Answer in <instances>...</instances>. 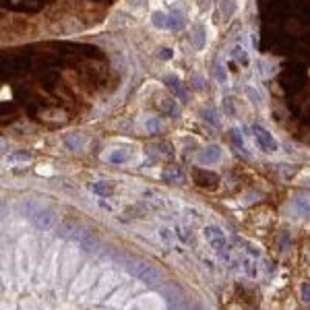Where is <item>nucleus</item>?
Returning a JSON list of instances; mask_svg holds the SVG:
<instances>
[{
  "mask_svg": "<svg viewBox=\"0 0 310 310\" xmlns=\"http://www.w3.org/2000/svg\"><path fill=\"white\" fill-rule=\"evenodd\" d=\"M287 242H290V238H287V234H283V236H281V250H283V252L287 250Z\"/></svg>",
  "mask_w": 310,
  "mask_h": 310,
  "instance_id": "7c9ffc66",
  "label": "nucleus"
},
{
  "mask_svg": "<svg viewBox=\"0 0 310 310\" xmlns=\"http://www.w3.org/2000/svg\"><path fill=\"white\" fill-rule=\"evenodd\" d=\"M64 145L69 147L71 151H75V149H81V145H83V139L77 135V132H71V135H66V137H64Z\"/></svg>",
  "mask_w": 310,
  "mask_h": 310,
  "instance_id": "2eb2a0df",
  "label": "nucleus"
},
{
  "mask_svg": "<svg viewBox=\"0 0 310 310\" xmlns=\"http://www.w3.org/2000/svg\"><path fill=\"white\" fill-rule=\"evenodd\" d=\"M252 135H254V141L259 145V149H263L265 153H275L279 149V143L275 141V137L271 135V132L267 128H263L259 124L252 126Z\"/></svg>",
  "mask_w": 310,
  "mask_h": 310,
  "instance_id": "20e7f679",
  "label": "nucleus"
},
{
  "mask_svg": "<svg viewBox=\"0 0 310 310\" xmlns=\"http://www.w3.org/2000/svg\"><path fill=\"white\" fill-rule=\"evenodd\" d=\"M292 207H294V211L298 213V215H302V217H306V215H310V201L306 196H294L292 198Z\"/></svg>",
  "mask_w": 310,
  "mask_h": 310,
  "instance_id": "6e6552de",
  "label": "nucleus"
},
{
  "mask_svg": "<svg viewBox=\"0 0 310 310\" xmlns=\"http://www.w3.org/2000/svg\"><path fill=\"white\" fill-rule=\"evenodd\" d=\"M108 162H110V164H124V162H126V153H124L122 149L108 153Z\"/></svg>",
  "mask_w": 310,
  "mask_h": 310,
  "instance_id": "6ab92c4d",
  "label": "nucleus"
},
{
  "mask_svg": "<svg viewBox=\"0 0 310 310\" xmlns=\"http://www.w3.org/2000/svg\"><path fill=\"white\" fill-rule=\"evenodd\" d=\"M203 118H205V120H209V122H211L213 126H215V124H219V120L215 118V110H211V108L203 110Z\"/></svg>",
  "mask_w": 310,
  "mask_h": 310,
  "instance_id": "5701e85b",
  "label": "nucleus"
},
{
  "mask_svg": "<svg viewBox=\"0 0 310 310\" xmlns=\"http://www.w3.org/2000/svg\"><path fill=\"white\" fill-rule=\"evenodd\" d=\"M224 112L228 116H234L236 110H234V104H232V97H224Z\"/></svg>",
  "mask_w": 310,
  "mask_h": 310,
  "instance_id": "393cba45",
  "label": "nucleus"
},
{
  "mask_svg": "<svg viewBox=\"0 0 310 310\" xmlns=\"http://www.w3.org/2000/svg\"><path fill=\"white\" fill-rule=\"evenodd\" d=\"M215 75H217V79H219L221 83H226L228 75H226V71H224V69H221V64H215Z\"/></svg>",
  "mask_w": 310,
  "mask_h": 310,
  "instance_id": "bb28decb",
  "label": "nucleus"
},
{
  "mask_svg": "<svg viewBox=\"0 0 310 310\" xmlns=\"http://www.w3.org/2000/svg\"><path fill=\"white\" fill-rule=\"evenodd\" d=\"M73 238H77L81 250L87 252V254H93V252H97V248H99V240H97L95 236H91V234H87V232H79V234H75Z\"/></svg>",
  "mask_w": 310,
  "mask_h": 310,
  "instance_id": "39448f33",
  "label": "nucleus"
},
{
  "mask_svg": "<svg viewBox=\"0 0 310 310\" xmlns=\"http://www.w3.org/2000/svg\"><path fill=\"white\" fill-rule=\"evenodd\" d=\"M246 95L250 97V101H252L254 106H259V108L263 106V99H261V95H259V93L252 89V87H246Z\"/></svg>",
  "mask_w": 310,
  "mask_h": 310,
  "instance_id": "4be33fe9",
  "label": "nucleus"
},
{
  "mask_svg": "<svg viewBox=\"0 0 310 310\" xmlns=\"http://www.w3.org/2000/svg\"><path fill=\"white\" fill-rule=\"evenodd\" d=\"M192 81H194V87H198V89H201V87H203V77H201V75H194V77H192Z\"/></svg>",
  "mask_w": 310,
  "mask_h": 310,
  "instance_id": "c756f323",
  "label": "nucleus"
},
{
  "mask_svg": "<svg viewBox=\"0 0 310 310\" xmlns=\"http://www.w3.org/2000/svg\"><path fill=\"white\" fill-rule=\"evenodd\" d=\"M128 3H130L132 7H139V5H143V3H145V0H128Z\"/></svg>",
  "mask_w": 310,
  "mask_h": 310,
  "instance_id": "2f4dec72",
  "label": "nucleus"
},
{
  "mask_svg": "<svg viewBox=\"0 0 310 310\" xmlns=\"http://www.w3.org/2000/svg\"><path fill=\"white\" fill-rule=\"evenodd\" d=\"M234 242H236V244H238V246H246L244 250H246V252H248L250 256H254V259H256V256H261V250H259V246L250 244V242H246L244 238H234Z\"/></svg>",
  "mask_w": 310,
  "mask_h": 310,
  "instance_id": "dca6fc26",
  "label": "nucleus"
},
{
  "mask_svg": "<svg viewBox=\"0 0 310 310\" xmlns=\"http://www.w3.org/2000/svg\"><path fill=\"white\" fill-rule=\"evenodd\" d=\"M29 219H31V224L37 228V230H41V232H48V230H52L54 228V224H56V213H54V209H50V207H35L33 209V213L29 215Z\"/></svg>",
  "mask_w": 310,
  "mask_h": 310,
  "instance_id": "7ed1b4c3",
  "label": "nucleus"
},
{
  "mask_svg": "<svg viewBox=\"0 0 310 310\" xmlns=\"http://www.w3.org/2000/svg\"><path fill=\"white\" fill-rule=\"evenodd\" d=\"M31 160V155L27 153V151H15V153H11L9 158H7V164H17V162H29Z\"/></svg>",
  "mask_w": 310,
  "mask_h": 310,
  "instance_id": "f3484780",
  "label": "nucleus"
},
{
  "mask_svg": "<svg viewBox=\"0 0 310 310\" xmlns=\"http://www.w3.org/2000/svg\"><path fill=\"white\" fill-rule=\"evenodd\" d=\"M234 56H236V60H240L242 64H248V54H246V50H244V48H236Z\"/></svg>",
  "mask_w": 310,
  "mask_h": 310,
  "instance_id": "b1692460",
  "label": "nucleus"
},
{
  "mask_svg": "<svg viewBox=\"0 0 310 310\" xmlns=\"http://www.w3.org/2000/svg\"><path fill=\"white\" fill-rule=\"evenodd\" d=\"M89 190L99 194V196H108V194H112V184H108V182H91Z\"/></svg>",
  "mask_w": 310,
  "mask_h": 310,
  "instance_id": "ddd939ff",
  "label": "nucleus"
},
{
  "mask_svg": "<svg viewBox=\"0 0 310 310\" xmlns=\"http://www.w3.org/2000/svg\"><path fill=\"white\" fill-rule=\"evenodd\" d=\"M205 41H207V33H205V27L201 23H194L192 29H190V43L194 50H203L205 48Z\"/></svg>",
  "mask_w": 310,
  "mask_h": 310,
  "instance_id": "0eeeda50",
  "label": "nucleus"
},
{
  "mask_svg": "<svg viewBox=\"0 0 310 310\" xmlns=\"http://www.w3.org/2000/svg\"><path fill=\"white\" fill-rule=\"evenodd\" d=\"M230 139H232V143L244 153V155H248V151H246V145H244V139H242V135H240V130L238 128H232L230 130Z\"/></svg>",
  "mask_w": 310,
  "mask_h": 310,
  "instance_id": "4468645a",
  "label": "nucleus"
},
{
  "mask_svg": "<svg viewBox=\"0 0 310 310\" xmlns=\"http://www.w3.org/2000/svg\"><path fill=\"white\" fill-rule=\"evenodd\" d=\"M300 298H302V302L310 304V281H304L302 283V287H300Z\"/></svg>",
  "mask_w": 310,
  "mask_h": 310,
  "instance_id": "412c9836",
  "label": "nucleus"
},
{
  "mask_svg": "<svg viewBox=\"0 0 310 310\" xmlns=\"http://www.w3.org/2000/svg\"><path fill=\"white\" fill-rule=\"evenodd\" d=\"M219 11L224 19H230L236 13V0H219Z\"/></svg>",
  "mask_w": 310,
  "mask_h": 310,
  "instance_id": "f8f14e48",
  "label": "nucleus"
},
{
  "mask_svg": "<svg viewBox=\"0 0 310 310\" xmlns=\"http://www.w3.org/2000/svg\"><path fill=\"white\" fill-rule=\"evenodd\" d=\"M164 180L166 182H172V184H182L184 182V174H182V170L180 168H168L166 172H164Z\"/></svg>",
  "mask_w": 310,
  "mask_h": 310,
  "instance_id": "9d476101",
  "label": "nucleus"
},
{
  "mask_svg": "<svg viewBox=\"0 0 310 310\" xmlns=\"http://www.w3.org/2000/svg\"><path fill=\"white\" fill-rule=\"evenodd\" d=\"M151 23L158 29H166L168 27V15L164 11H153L151 13Z\"/></svg>",
  "mask_w": 310,
  "mask_h": 310,
  "instance_id": "9b49d317",
  "label": "nucleus"
},
{
  "mask_svg": "<svg viewBox=\"0 0 310 310\" xmlns=\"http://www.w3.org/2000/svg\"><path fill=\"white\" fill-rule=\"evenodd\" d=\"M75 230H77V226L73 224V221H64V224L58 228V234H60V236H75V234H73Z\"/></svg>",
  "mask_w": 310,
  "mask_h": 310,
  "instance_id": "aec40b11",
  "label": "nucleus"
},
{
  "mask_svg": "<svg viewBox=\"0 0 310 310\" xmlns=\"http://www.w3.org/2000/svg\"><path fill=\"white\" fill-rule=\"evenodd\" d=\"M203 236H205V240L209 242L211 248H213L217 254H221V256L228 259L230 246H228V240H226V236H224V230L217 228V226H207V228L203 230Z\"/></svg>",
  "mask_w": 310,
  "mask_h": 310,
  "instance_id": "f03ea898",
  "label": "nucleus"
},
{
  "mask_svg": "<svg viewBox=\"0 0 310 310\" xmlns=\"http://www.w3.org/2000/svg\"><path fill=\"white\" fill-rule=\"evenodd\" d=\"M172 56H174V52H172L170 48H162V50H160V58H162V60H170Z\"/></svg>",
  "mask_w": 310,
  "mask_h": 310,
  "instance_id": "c85d7f7f",
  "label": "nucleus"
},
{
  "mask_svg": "<svg viewBox=\"0 0 310 310\" xmlns=\"http://www.w3.org/2000/svg\"><path fill=\"white\" fill-rule=\"evenodd\" d=\"M221 160V147L219 145H207L205 149H201L198 153V162L205 164V166H211V164H217Z\"/></svg>",
  "mask_w": 310,
  "mask_h": 310,
  "instance_id": "423d86ee",
  "label": "nucleus"
},
{
  "mask_svg": "<svg viewBox=\"0 0 310 310\" xmlns=\"http://www.w3.org/2000/svg\"><path fill=\"white\" fill-rule=\"evenodd\" d=\"M168 27L174 29V31H178V29L184 27V15L178 9H172V13L168 15Z\"/></svg>",
  "mask_w": 310,
  "mask_h": 310,
  "instance_id": "1a4fd4ad",
  "label": "nucleus"
},
{
  "mask_svg": "<svg viewBox=\"0 0 310 310\" xmlns=\"http://www.w3.org/2000/svg\"><path fill=\"white\" fill-rule=\"evenodd\" d=\"M180 310H201V306H198L196 302H184L180 306Z\"/></svg>",
  "mask_w": 310,
  "mask_h": 310,
  "instance_id": "cd10ccee",
  "label": "nucleus"
},
{
  "mask_svg": "<svg viewBox=\"0 0 310 310\" xmlns=\"http://www.w3.org/2000/svg\"><path fill=\"white\" fill-rule=\"evenodd\" d=\"M166 85L170 87V89L176 93V95H180V97H184V91H182V87H180V81H178V77H166Z\"/></svg>",
  "mask_w": 310,
  "mask_h": 310,
  "instance_id": "a211bd4d",
  "label": "nucleus"
},
{
  "mask_svg": "<svg viewBox=\"0 0 310 310\" xmlns=\"http://www.w3.org/2000/svg\"><path fill=\"white\" fill-rule=\"evenodd\" d=\"M145 126H147L149 132H155V130L160 128V120H158V118H149V120L145 122Z\"/></svg>",
  "mask_w": 310,
  "mask_h": 310,
  "instance_id": "a878e982",
  "label": "nucleus"
},
{
  "mask_svg": "<svg viewBox=\"0 0 310 310\" xmlns=\"http://www.w3.org/2000/svg\"><path fill=\"white\" fill-rule=\"evenodd\" d=\"M126 269H128L132 275H135V277H139V279H141L145 285H149V287L162 283V273H160V269L153 267L151 263H147V261H143V259H135V256L126 259Z\"/></svg>",
  "mask_w": 310,
  "mask_h": 310,
  "instance_id": "f257e3e1",
  "label": "nucleus"
}]
</instances>
